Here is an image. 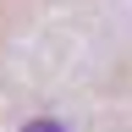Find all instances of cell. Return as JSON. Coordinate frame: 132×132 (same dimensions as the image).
I'll list each match as a JSON object with an SVG mask.
<instances>
[{
  "instance_id": "1",
  "label": "cell",
  "mask_w": 132,
  "mask_h": 132,
  "mask_svg": "<svg viewBox=\"0 0 132 132\" xmlns=\"http://www.w3.org/2000/svg\"><path fill=\"white\" fill-rule=\"evenodd\" d=\"M22 132H66V121H55V116H39V121H28Z\"/></svg>"
}]
</instances>
